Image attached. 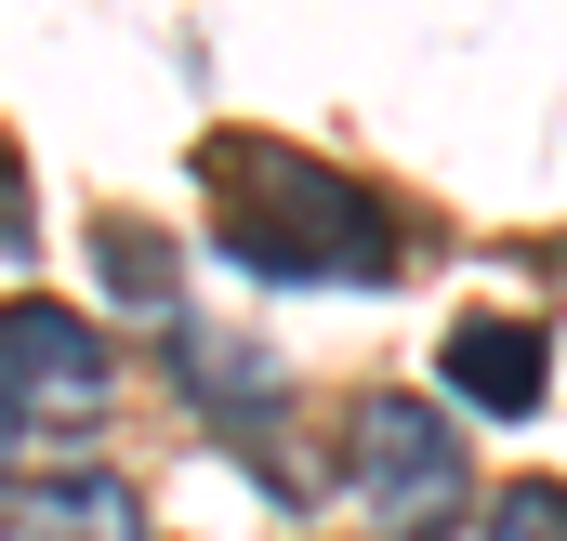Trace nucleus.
<instances>
[{
	"mask_svg": "<svg viewBox=\"0 0 567 541\" xmlns=\"http://www.w3.org/2000/svg\"><path fill=\"white\" fill-rule=\"evenodd\" d=\"M343 489H357V516L370 541H462L475 529V449H462V422L435 397H357L343 422Z\"/></svg>",
	"mask_w": 567,
	"mask_h": 541,
	"instance_id": "f03ea898",
	"label": "nucleus"
},
{
	"mask_svg": "<svg viewBox=\"0 0 567 541\" xmlns=\"http://www.w3.org/2000/svg\"><path fill=\"white\" fill-rule=\"evenodd\" d=\"M435 370H449L475 409H542V330H528V317H462Z\"/></svg>",
	"mask_w": 567,
	"mask_h": 541,
	"instance_id": "39448f33",
	"label": "nucleus"
},
{
	"mask_svg": "<svg viewBox=\"0 0 567 541\" xmlns=\"http://www.w3.org/2000/svg\"><path fill=\"white\" fill-rule=\"evenodd\" d=\"M475 516H488V541H567V476H515V489H488Z\"/></svg>",
	"mask_w": 567,
	"mask_h": 541,
	"instance_id": "6e6552de",
	"label": "nucleus"
},
{
	"mask_svg": "<svg viewBox=\"0 0 567 541\" xmlns=\"http://www.w3.org/2000/svg\"><path fill=\"white\" fill-rule=\"evenodd\" d=\"M27 541H158V529H145V502L120 476H40L27 489Z\"/></svg>",
	"mask_w": 567,
	"mask_h": 541,
	"instance_id": "423d86ee",
	"label": "nucleus"
},
{
	"mask_svg": "<svg viewBox=\"0 0 567 541\" xmlns=\"http://www.w3.org/2000/svg\"><path fill=\"white\" fill-rule=\"evenodd\" d=\"M0 397H13V422L53 449V436H80V422H106V397H120V357H106V330L93 317H66V304H0Z\"/></svg>",
	"mask_w": 567,
	"mask_h": 541,
	"instance_id": "7ed1b4c3",
	"label": "nucleus"
},
{
	"mask_svg": "<svg viewBox=\"0 0 567 541\" xmlns=\"http://www.w3.org/2000/svg\"><path fill=\"white\" fill-rule=\"evenodd\" d=\"M198 185H212V252L238 277H278V290H383L396 277V212L343 172V159H303L278 133H212L198 145Z\"/></svg>",
	"mask_w": 567,
	"mask_h": 541,
	"instance_id": "f257e3e1",
	"label": "nucleus"
},
{
	"mask_svg": "<svg viewBox=\"0 0 567 541\" xmlns=\"http://www.w3.org/2000/svg\"><path fill=\"white\" fill-rule=\"evenodd\" d=\"M93 277L133 317H172V252H158V225H133V212H93Z\"/></svg>",
	"mask_w": 567,
	"mask_h": 541,
	"instance_id": "0eeeda50",
	"label": "nucleus"
},
{
	"mask_svg": "<svg viewBox=\"0 0 567 541\" xmlns=\"http://www.w3.org/2000/svg\"><path fill=\"white\" fill-rule=\"evenodd\" d=\"M185 370H198V422H225V436L278 476V370H265L251 344H212V330H185Z\"/></svg>",
	"mask_w": 567,
	"mask_h": 541,
	"instance_id": "20e7f679",
	"label": "nucleus"
}]
</instances>
